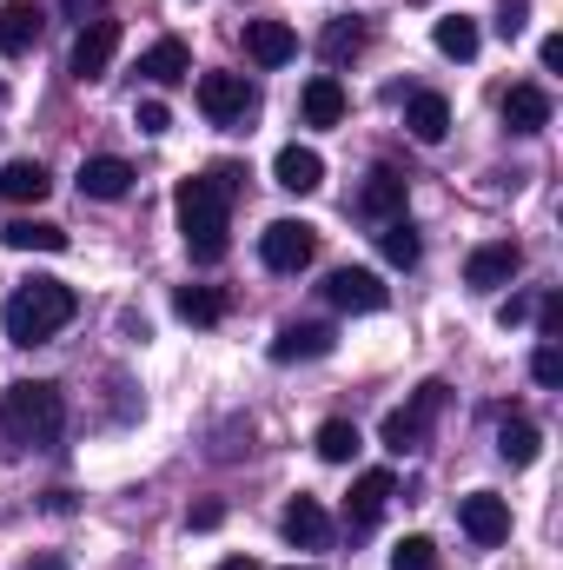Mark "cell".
Segmentation results:
<instances>
[{
    "instance_id": "obj_1",
    "label": "cell",
    "mask_w": 563,
    "mask_h": 570,
    "mask_svg": "<svg viewBox=\"0 0 563 570\" xmlns=\"http://www.w3.org/2000/svg\"><path fill=\"white\" fill-rule=\"evenodd\" d=\"M233 193H239V173L233 166H213V173H192L172 186V213H179V233H186V253L199 266H219L226 259V233H233Z\"/></svg>"
},
{
    "instance_id": "obj_2",
    "label": "cell",
    "mask_w": 563,
    "mask_h": 570,
    "mask_svg": "<svg viewBox=\"0 0 563 570\" xmlns=\"http://www.w3.org/2000/svg\"><path fill=\"white\" fill-rule=\"evenodd\" d=\"M0 431H7V444H20V451L60 444V431H67V399H60V385H53V379H20V385H7V392H0Z\"/></svg>"
},
{
    "instance_id": "obj_3",
    "label": "cell",
    "mask_w": 563,
    "mask_h": 570,
    "mask_svg": "<svg viewBox=\"0 0 563 570\" xmlns=\"http://www.w3.org/2000/svg\"><path fill=\"white\" fill-rule=\"evenodd\" d=\"M73 312H80V292L67 279H33L0 305V332L7 345H47L60 325H73Z\"/></svg>"
},
{
    "instance_id": "obj_4",
    "label": "cell",
    "mask_w": 563,
    "mask_h": 570,
    "mask_svg": "<svg viewBox=\"0 0 563 570\" xmlns=\"http://www.w3.org/2000/svg\"><path fill=\"white\" fill-rule=\"evenodd\" d=\"M444 399H451V392L431 379V385H418V392H412V405L385 412V431H378V438H385V451H398V458H405V451H418L424 431H431V419L444 412Z\"/></svg>"
},
{
    "instance_id": "obj_5",
    "label": "cell",
    "mask_w": 563,
    "mask_h": 570,
    "mask_svg": "<svg viewBox=\"0 0 563 570\" xmlns=\"http://www.w3.org/2000/svg\"><path fill=\"white\" fill-rule=\"evenodd\" d=\"M253 107H259V87L246 73H199V114L213 127H239Z\"/></svg>"
},
{
    "instance_id": "obj_6",
    "label": "cell",
    "mask_w": 563,
    "mask_h": 570,
    "mask_svg": "<svg viewBox=\"0 0 563 570\" xmlns=\"http://www.w3.org/2000/svg\"><path fill=\"white\" fill-rule=\"evenodd\" d=\"M312 253H318V226H305V219H273V226L259 233V259H266L273 273H305Z\"/></svg>"
},
{
    "instance_id": "obj_7",
    "label": "cell",
    "mask_w": 563,
    "mask_h": 570,
    "mask_svg": "<svg viewBox=\"0 0 563 570\" xmlns=\"http://www.w3.org/2000/svg\"><path fill=\"white\" fill-rule=\"evenodd\" d=\"M113 53H120V20H87L80 33H73V80L80 87H93V80H107V67H113Z\"/></svg>"
},
{
    "instance_id": "obj_8",
    "label": "cell",
    "mask_w": 563,
    "mask_h": 570,
    "mask_svg": "<svg viewBox=\"0 0 563 570\" xmlns=\"http://www.w3.org/2000/svg\"><path fill=\"white\" fill-rule=\"evenodd\" d=\"M318 292H325V305H338V312H385V305H392L385 279H378V273H365V266H338Z\"/></svg>"
},
{
    "instance_id": "obj_9",
    "label": "cell",
    "mask_w": 563,
    "mask_h": 570,
    "mask_svg": "<svg viewBox=\"0 0 563 570\" xmlns=\"http://www.w3.org/2000/svg\"><path fill=\"white\" fill-rule=\"evenodd\" d=\"M457 524H464V538L471 544H504L511 538V504L497 498V491H471V498H457Z\"/></svg>"
},
{
    "instance_id": "obj_10",
    "label": "cell",
    "mask_w": 563,
    "mask_h": 570,
    "mask_svg": "<svg viewBox=\"0 0 563 570\" xmlns=\"http://www.w3.org/2000/svg\"><path fill=\"white\" fill-rule=\"evenodd\" d=\"M517 273H524V246H511V239H491V246H477L464 259V285L471 292H497V285H511Z\"/></svg>"
},
{
    "instance_id": "obj_11",
    "label": "cell",
    "mask_w": 563,
    "mask_h": 570,
    "mask_svg": "<svg viewBox=\"0 0 563 570\" xmlns=\"http://www.w3.org/2000/svg\"><path fill=\"white\" fill-rule=\"evenodd\" d=\"M398 498V478L392 471H365L358 484H352V498H345V518H352V531H372L378 518H385V504Z\"/></svg>"
},
{
    "instance_id": "obj_12",
    "label": "cell",
    "mask_w": 563,
    "mask_h": 570,
    "mask_svg": "<svg viewBox=\"0 0 563 570\" xmlns=\"http://www.w3.org/2000/svg\"><path fill=\"white\" fill-rule=\"evenodd\" d=\"M279 531H285V544L318 551V544L332 538V518H325V504H318V498H292V504H285V518H279Z\"/></svg>"
},
{
    "instance_id": "obj_13",
    "label": "cell",
    "mask_w": 563,
    "mask_h": 570,
    "mask_svg": "<svg viewBox=\"0 0 563 570\" xmlns=\"http://www.w3.org/2000/svg\"><path fill=\"white\" fill-rule=\"evenodd\" d=\"M504 127H511V134H544V127H551V94H544L537 80L511 87V94H504Z\"/></svg>"
},
{
    "instance_id": "obj_14",
    "label": "cell",
    "mask_w": 563,
    "mask_h": 570,
    "mask_svg": "<svg viewBox=\"0 0 563 570\" xmlns=\"http://www.w3.org/2000/svg\"><path fill=\"white\" fill-rule=\"evenodd\" d=\"M80 193H87V199H127V193H134V166L113 159V153H93V159L80 166Z\"/></svg>"
},
{
    "instance_id": "obj_15",
    "label": "cell",
    "mask_w": 563,
    "mask_h": 570,
    "mask_svg": "<svg viewBox=\"0 0 563 570\" xmlns=\"http://www.w3.org/2000/svg\"><path fill=\"white\" fill-rule=\"evenodd\" d=\"M358 213H365V219H378V226H385V219H398V213H405V173L378 166V173L358 186Z\"/></svg>"
},
{
    "instance_id": "obj_16",
    "label": "cell",
    "mask_w": 563,
    "mask_h": 570,
    "mask_svg": "<svg viewBox=\"0 0 563 570\" xmlns=\"http://www.w3.org/2000/svg\"><path fill=\"white\" fill-rule=\"evenodd\" d=\"M273 179H279L285 193H318L325 186V159L312 153V146H279V159H273Z\"/></svg>"
},
{
    "instance_id": "obj_17",
    "label": "cell",
    "mask_w": 563,
    "mask_h": 570,
    "mask_svg": "<svg viewBox=\"0 0 563 570\" xmlns=\"http://www.w3.org/2000/svg\"><path fill=\"white\" fill-rule=\"evenodd\" d=\"M53 193V173L40 166V159H13V166H0V199L7 206H40Z\"/></svg>"
},
{
    "instance_id": "obj_18",
    "label": "cell",
    "mask_w": 563,
    "mask_h": 570,
    "mask_svg": "<svg viewBox=\"0 0 563 570\" xmlns=\"http://www.w3.org/2000/svg\"><path fill=\"white\" fill-rule=\"evenodd\" d=\"M246 53H253V67H285L298 53V33L285 20H246Z\"/></svg>"
},
{
    "instance_id": "obj_19",
    "label": "cell",
    "mask_w": 563,
    "mask_h": 570,
    "mask_svg": "<svg viewBox=\"0 0 563 570\" xmlns=\"http://www.w3.org/2000/svg\"><path fill=\"white\" fill-rule=\"evenodd\" d=\"M332 345H338V332H332V325H279L273 358H279V365H298V358H325Z\"/></svg>"
},
{
    "instance_id": "obj_20",
    "label": "cell",
    "mask_w": 563,
    "mask_h": 570,
    "mask_svg": "<svg viewBox=\"0 0 563 570\" xmlns=\"http://www.w3.org/2000/svg\"><path fill=\"white\" fill-rule=\"evenodd\" d=\"M298 114H305V127H338V120H345V87H338L332 73L305 80V94H298Z\"/></svg>"
},
{
    "instance_id": "obj_21",
    "label": "cell",
    "mask_w": 563,
    "mask_h": 570,
    "mask_svg": "<svg viewBox=\"0 0 563 570\" xmlns=\"http://www.w3.org/2000/svg\"><path fill=\"white\" fill-rule=\"evenodd\" d=\"M40 47V7L33 0H7L0 7V53H33Z\"/></svg>"
},
{
    "instance_id": "obj_22",
    "label": "cell",
    "mask_w": 563,
    "mask_h": 570,
    "mask_svg": "<svg viewBox=\"0 0 563 570\" xmlns=\"http://www.w3.org/2000/svg\"><path fill=\"white\" fill-rule=\"evenodd\" d=\"M140 73L152 80V87H172V80H186V73H192V53H186V40H172V33H166V40H152V47L140 53Z\"/></svg>"
},
{
    "instance_id": "obj_23",
    "label": "cell",
    "mask_w": 563,
    "mask_h": 570,
    "mask_svg": "<svg viewBox=\"0 0 563 570\" xmlns=\"http://www.w3.org/2000/svg\"><path fill=\"white\" fill-rule=\"evenodd\" d=\"M405 127H412V140L437 146L451 134V100H444V94H412V100H405Z\"/></svg>"
},
{
    "instance_id": "obj_24",
    "label": "cell",
    "mask_w": 563,
    "mask_h": 570,
    "mask_svg": "<svg viewBox=\"0 0 563 570\" xmlns=\"http://www.w3.org/2000/svg\"><path fill=\"white\" fill-rule=\"evenodd\" d=\"M365 40H372V27H365L358 13H345V20H332V27L318 33V53H325L332 67H345V60H358V53H365Z\"/></svg>"
},
{
    "instance_id": "obj_25",
    "label": "cell",
    "mask_w": 563,
    "mask_h": 570,
    "mask_svg": "<svg viewBox=\"0 0 563 570\" xmlns=\"http://www.w3.org/2000/svg\"><path fill=\"white\" fill-rule=\"evenodd\" d=\"M431 40H437L444 60H477V47H484V33H477L471 13H444V20L431 27Z\"/></svg>"
},
{
    "instance_id": "obj_26",
    "label": "cell",
    "mask_w": 563,
    "mask_h": 570,
    "mask_svg": "<svg viewBox=\"0 0 563 570\" xmlns=\"http://www.w3.org/2000/svg\"><path fill=\"white\" fill-rule=\"evenodd\" d=\"M0 239L13 253H67V226H53V219H13Z\"/></svg>"
},
{
    "instance_id": "obj_27",
    "label": "cell",
    "mask_w": 563,
    "mask_h": 570,
    "mask_svg": "<svg viewBox=\"0 0 563 570\" xmlns=\"http://www.w3.org/2000/svg\"><path fill=\"white\" fill-rule=\"evenodd\" d=\"M172 312H179L186 325H219V318H226V292H213V285H179V292H172Z\"/></svg>"
},
{
    "instance_id": "obj_28",
    "label": "cell",
    "mask_w": 563,
    "mask_h": 570,
    "mask_svg": "<svg viewBox=\"0 0 563 570\" xmlns=\"http://www.w3.org/2000/svg\"><path fill=\"white\" fill-rule=\"evenodd\" d=\"M537 451H544V431L531 425V419H504L497 425V458L504 464H537Z\"/></svg>"
},
{
    "instance_id": "obj_29",
    "label": "cell",
    "mask_w": 563,
    "mask_h": 570,
    "mask_svg": "<svg viewBox=\"0 0 563 570\" xmlns=\"http://www.w3.org/2000/svg\"><path fill=\"white\" fill-rule=\"evenodd\" d=\"M312 444H318V458H325V464H352V458L365 451V438H358V425H352V419H325Z\"/></svg>"
},
{
    "instance_id": "obj_30",
    "label": "cell",
    "mask_w": 563,
    "mask_h": 570,
    "mask_svg": "<svg viewBox=\"0 0 563 570\" xmlns=\"http://www.w3.org/2000/svg\"><path fill=\"white\" fill-rule=\"evenodd\" d=\"M378 253L392 259V266H418V253H424V239H418V226L398 213V219H385L378 226Z\"/></svg>"
},
{
    "instance_id": "obj_31",
    "label": "cell",
    "mask_w": 563,
    "mask_h": 570,
    "mask_svg": "<svg viewBox=\"0 0 563 570\" xmlns=\"http://www.w3.org/2000/svg\"><path fill=\"white\" fill-rule=\"evenodd\" d=\"M392 570H437V544L431 538H398L392 544Z\"/></svg>"
},
{
    "instance_id": "obj_32",
    "label": "cell",
    "mask_w": 563,
    "mask_h": 570,
    "mask_svg": "<svg viewBox=\"0 0 563 570\" xmlns=\"http://www.w3.org/2000/svg\"><path fill=\"white\" fill-rule=\"evenodd\" d=\"M531 379H537V385H563V352L551 345V338L531 352Z\"/></svg>"
},
{
    "instance_id": "obj_33",
    "label": "cell",
    "mask_w": 563,
    "mask_h": 570,
    "mask_svg": "<svg viewBox=\"0 0 563 570\" xmlns=\"http://www.w3.org/2000/svg\"><path fill=\"white\" fill-rule=\"evenodd\" d=\"M134 127H140V134H152V140H159V134L172 127V107H166V100H140V107H134Z\"/></svg>"
},
{
    "instance_id": "obj_34",
    "label": "cell",
    "mask_w": 563,
    "mask_h": 570,
    "mask_svg": "<svg viewBox=\"0 0 563 570\" xmlns=\"http://www.w3.org/2000/svg\"><path fill=\"white\" fill-rule=\"evenodd\" d=\"M524 20H531V0H504V7H497V33H504V40H517Z\"/></svg>"
},
{
    "instance_id": "obj_35",
    "label": "cell",
    "mask_w": 563,
    "mask_h": 570,
    "mask_svg": "<svg viewBox=\"0 0 563 570\" xmlns=\"http://www.w3.org/2000/svg\"><path fill=\"white\" fill-rule=\"evenodd\" d=\"M524 318H531V298H517V292H511V298L497 305V325L511 332V325H524Z\"/></svg>"
},
{
    "instance_id": "obj_36",
    "label": "cell",
    "mask_w": 563,
    "mask_h": 570,
    "mask_svg": "<svg viewBox=\"0 0 563 570\" xmlns=\"http://www.w3.org/2000/svg\"><path fill=\"white\" fill-rule=\"evenodd\" d=\"M219 518H226V504H192V511H186L192 531H219Z\"/></svg>"
},
{
    "instance_id": "obj_37",
    "label": "cell",
    "mask_w": 563,
    "mask_h": 570,
    "mask_svg": "<svg viewBox=\"0 0 563 570\" xmlns=\"http://www.w3.org/2000/svg\"><path fill=\"white\" fill-rule=\"evenodd\" d=\"M537 60H544V73H557V67H563V33H544V47H537Z\"/></svg>"
},
{
    "instance_id": "obj_38",
    "label": "cell",
    "mask_w": 563,
    "mask_h": 570,
    "mask_svg": "<svg viewBox=\"0 0 563 570\" xmlns=\"http://www.w3.org/2000/svg\"><path fill=\"white\" fill-rule=\"evenodd\" d=\"M537 325H544V332H563V298H544V305H537Z\"/></svg>"
},
{
    "instance_id": "obj_39",
    "label": "cell",
    "mask_w": 563,
    "mask_h": 570,
    "mask_svg": "<svg viewBox=\"0 0 563 570\" xmlns=\"http://www.w3.org/2000/svg\"><path fill=\"white\" fill-rule=\"evenodd\" d=\"M20 570H67V558H27Z\"/></svg>"
},
{
    "instance_id": "obj_40",
    "label": "cell",
    "mask_w": 563,
    "mask_h": 570,
    "mask_svg": "<svg viewBox=\"0 0 563 570\" xmlns=\"http://www.w3.org/2000/svg\"><path fill=\"white\" fill-rule=\"evenodd\" d=\"M87 7H93V0H67V13H73L80 27H87Z\"/></svg>"
},
{
    "instance_id": "obj_41",
    "label": "cell",
    "mask_w": 563,
    "mask_h": 570,
    "mask_svg": "<svg viewBox=\"0 0 563 570\" xmlns=\"http://www.w3.org/2000/svg\"><path fill=\"white\" fill-rule=\"evenodd\" d=\"M219 570H259V564H253V558H226Z\"/></svg>"
},
{
    "instance_id": "obj_42",
    "label": "cell",
    "mask_w": 563,
    "mask_h": 570,
    "mask_svg": "<svg viewBox=\"0 0 563 570\" xmlns=\"http://www.w3.org/2000/svg\"><path fill=\"white\" fill-rule=\"evenodd\" d=\"M0 100H7V80H0Z\"/></svg>"
},
{
    "instance_id": "obj_43",
    "label": "cell",
    "mask_w": 563,
    "mask_h": 570,
    "mask_svg": "<svg viewBox=\"0 0 563 570\" xmlns=\"http://www.w3.org/2000/svg\"><path fill=\"white\" fill-rule=\"evenodd\" d=\"M292 570H305V564H292Z\"/></svg>"
}]
</instances>
